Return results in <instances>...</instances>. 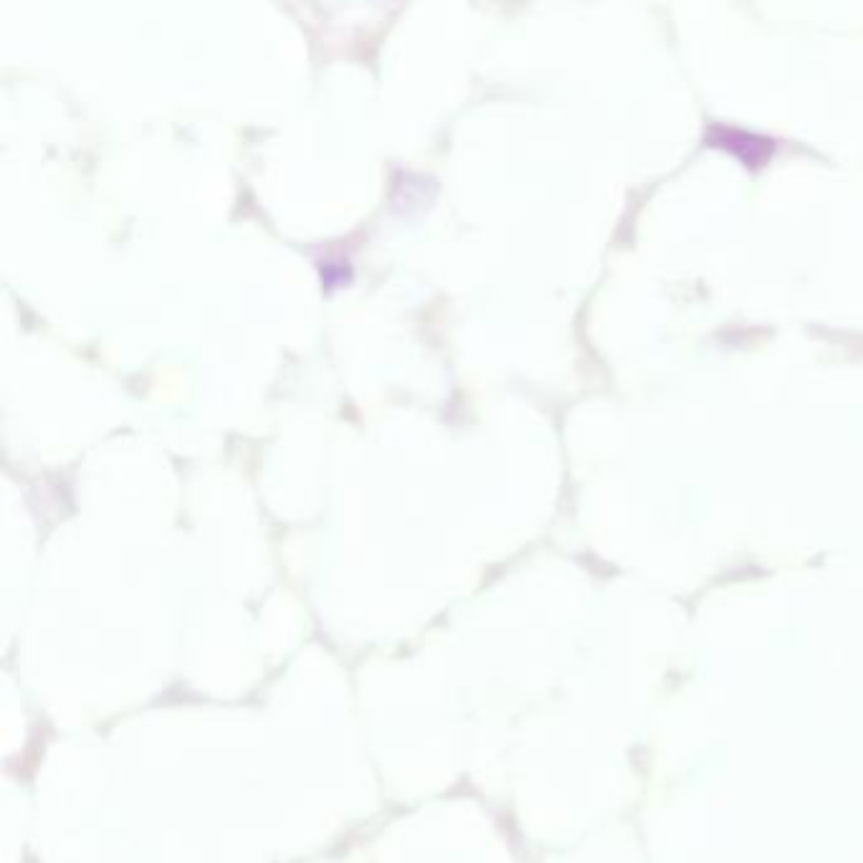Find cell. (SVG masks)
<instances>
[{"label": "cell", "mask_w": 863, "mask_h": 863, "mask_svg": "<svg viewBox=\"0 0 863 863\" xmlns=\"http://www.w3.org/2000/svg\"><path fill=\"white\" fill-rule=\"evenodd\" d=\"M712 133H716L714 145H722V148L732 150L739 160L747 162V165H762L772 152V142L764 140V137H752L745 133H739L737 137V129H720V127H714Z\"/></svg>", "instance_id": "obj_1"}, {"label": "cell", "mask_w": 863, "mask_h": 863, "mask_svg": "<svg viewBox=\"0 0 863 863\" xmlns=\"http://www.w3.org/2000/svg\"><path fill=\"white\" fill-rule=\"evenodd\" d=\"M337 262H322V281L327 284V287H345V284L353 279V272H349V264L342 262L340 266H335Z\"/></svg>", "instance_id": "obj_2"}]
</instances>
